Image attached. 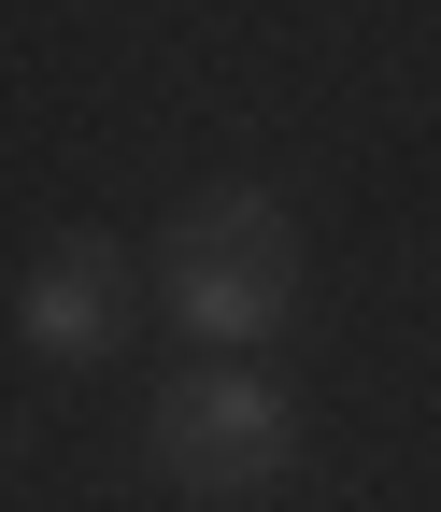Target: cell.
Masks as SVG:
<instances>
[{"label":"cell","mask_w":441,"mask_h":512,"mask_svg":"<svg viewBox=\"0 0 441 512\" xmlns=\"http://www.w3.org/2000/svg\"><path fill=\"white\" fill-rule=\"evenodd\" d=\"M285 313H299V214L257 200V185H214L171 228V328L200 356H257Z\"/></svg>","instance_id":"obj_1"},{"label":"cell","mask_w":441,"mask_h":512,"mask_svg":"<svg viewBox=\"0 0 441 512\" xmlns=\"http://www.w3.org/2000/svg\"><path fill=\"white\" fill-rule=\"evenodd\" d=\"M143 427H157V470L185 498H271L299 470V399H285L271 370H242V356H200Z\"/></svg>","instance_id":"obj_2"},{"label":"cell","mask_w":441,"mask_h":512,"mask_svg":"<svg viewBox=\"0 0 441 512\" xmlns=\"http://www.w3.org/2000/svg\"><path fill=\"white\" fill-rule=\"evenodd\" d=\"M15 342H29V356H57V370H100L114 342H129V256H114L100 228L43 242L29 271H15Z\"/></svg>","instance_id":"obj_3"}]
</instances>
